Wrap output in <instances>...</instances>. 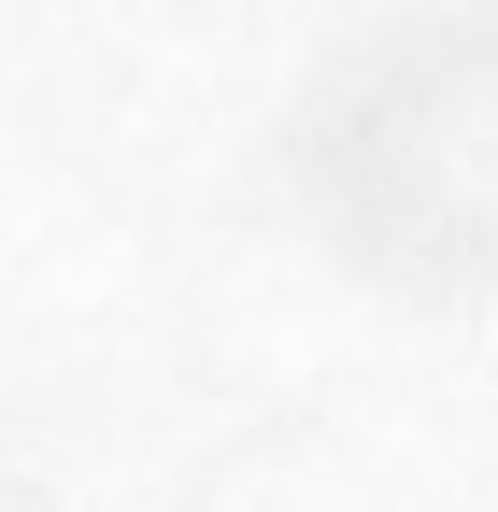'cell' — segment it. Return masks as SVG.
I'll list each match as a JSON object with an SVG mask.
<instances>
[]
</instances>
